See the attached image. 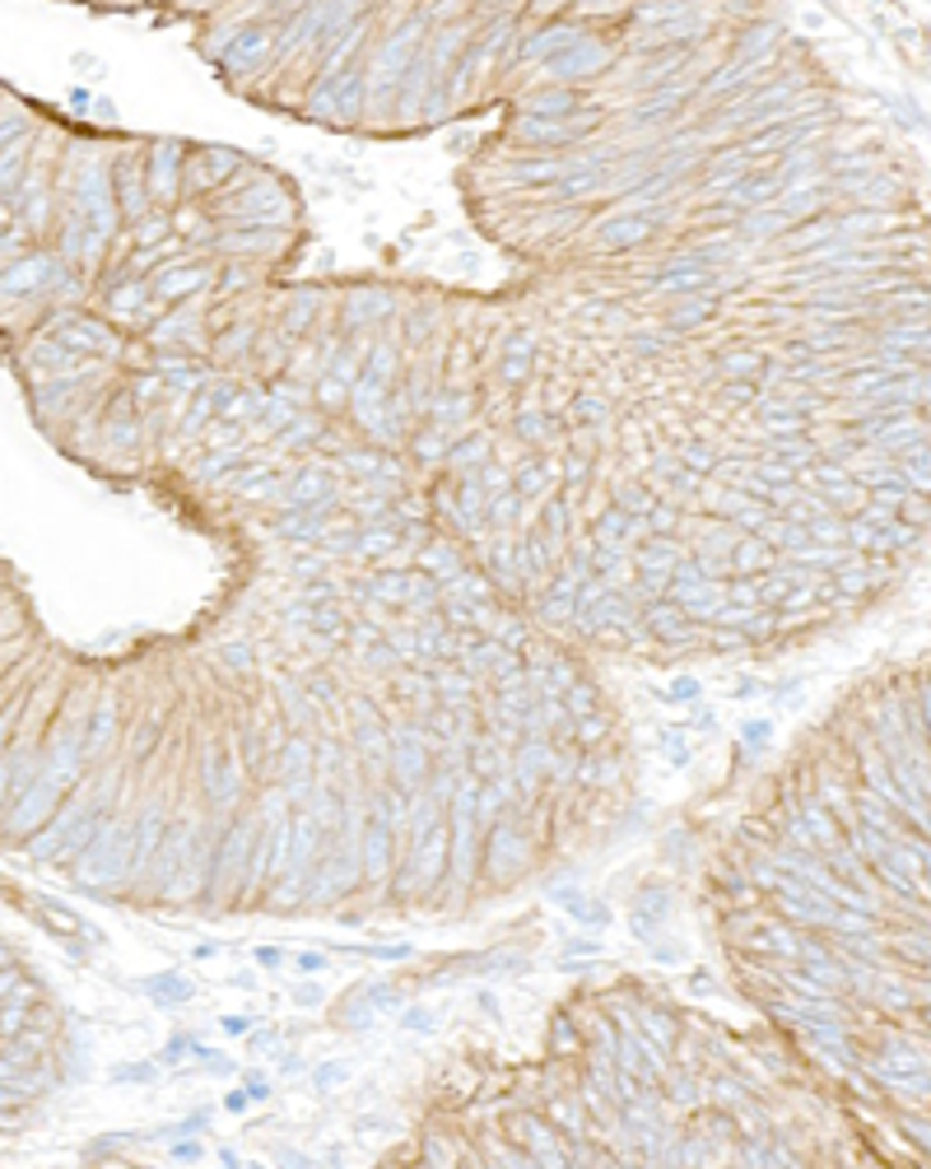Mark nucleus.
Segmentation results:
<instances>
[{"mask_svg":"<svg viewBox=\"0 0 931 1169\" xmlns=\"http://www.w3.org/2000/svg\"><path fill=\"white\" fill-rule=\"evenodd\" d=\"M368 1169H708L652 1077L578 1025L527 1054H457Z\"/></svg>","mask_w":931,"mask_h":1169,"instance_id":"nucleus-1","label":"nucleus"},{"mask_svg":"<svg viewBox=\"0 0 931 1169\" xmlns=\"http://www.w3.org/2000/svg\"><path fill=\"white\" fill-rule=\"evenodd\" d=\"M522 108H527L522 122H568V117H578L587 108V93L573 85H550L541 93H527Z\"/></svg>","mask_w":931,"mask_h":1169,"instance_id":"nucleus-3","label":"nucleus"},{"mask_svg":"<svg viewBox=\"0 0 931 1169\" xmlns=\"http://www.w3.org/2000/svg\"><path fill=\"white\" fill-rule=\"evenodd\" d=\"M214 271L210 266H182V271H158L154 275V294L158 299H187L196 289H210Z\"/></svg>","mask_w":931,"mask_h":1169,"instance_id":"nucleus-5","label":"nucleus"},{"mask_svg":"<svg viewBox=\"0 0 931 1169\" xmlns=\"http://www.w3.org/2000/svg\"><path fill=\"white\" fill-rule=\"evenodd\" d=\"M680 214V201H666V206H652V210H620L601 220L587 238V252L597 256V262H620V256H633L639 247H647L652 238H662L670 229V220Z\"/></svg>","mask_w":931,"mask_h":1169,"instance_id":"nucleus-2","label":"nucleus"},{"mask_svg":"<svg viewBox=\"0 0 931 1169\" xmlns=\"http://www.w3.org/2000/svg\"><path fill=\"white\" fill-rule=\"evenodd\" d=\"M787 229H797V224H791L778 206H764V210H745L731 233H736V243H768V238H778Z\"/></svg>","mask_w":931,"mask_h":1169,"instance_id":"nucleus-4","label":"nucleus"}]
</instances>
